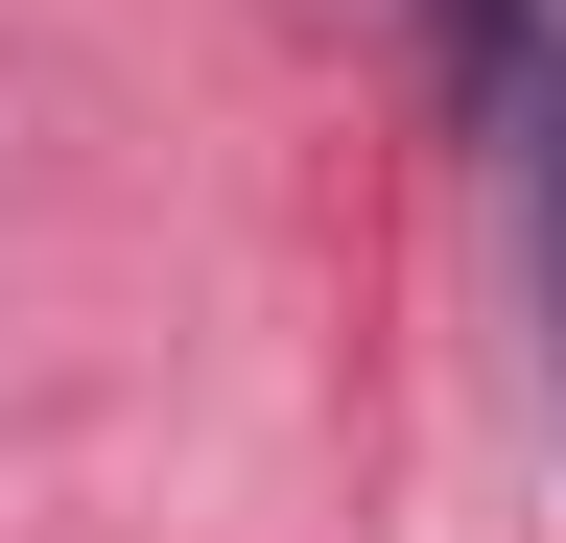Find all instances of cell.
Masks as SVG:
<instances>
[{
	"mask_svg": "<svg viewBox=\"0 0 566 543\" xmlns=\"http://www.w3.org/2000/svg\"><path fill=\"white\" fill-rule=\"evenodd\" d=\"M472 118H495V189H520V284H543V355H566V0L472 48Z\"/></svg>",
	"mask_w": 566,
	"mask_h": 543,
	"instance_id": "6da1fadb",
	"label": "cell"
}]
</instances>
